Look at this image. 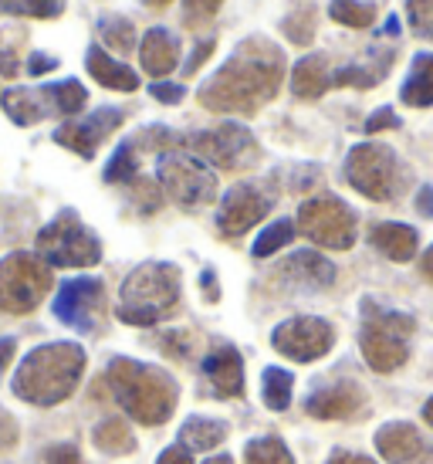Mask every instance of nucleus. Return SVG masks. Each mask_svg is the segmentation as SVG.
Here are the masks:
<instances>
[{"label":"nucleus","instance_id":"obj_1","mask_svg":"<svg viewBox=\"0 0 433 464\" xmlns=\"http://www.w3.org/2000/svg\"><path fill=\"white\" fill-rule=\"evenodd\" d=\"M284 68H288V62H284V52L278 44L271 38L251 34L200 85L197 99L207 112L255 116L278 95L281 82H284Z\"/></svg>","mask_w":433,"mask_h":464},{"label":"nucleus","instance_id":"obj_2","mask_svg":"<svg viewBox=\"0 0 433 464\" xmlns=\"http://www.w3.org/2000/svg\"><path fill=\"white\" fill-rule=\"evenodd\" d=\"M85 373V349L78 343H44L14 370V397L31 407H58L72 397Z\"/></svg>","mask_w":433,"mask_h":464},{"label":"nucleus","instance_id":"obj_3","mask_svg":"<svg viewBox=\"0 0 433 464\" xmlns=\"http://www.w3.org/2000/svg\"><path fill=\"white\" fill-rule=\"evenodd\" d=\"M105 383L112 390L115 403L136 420V424L156 427L166 424L173 411H177V380L169 373H163L159 366L140 360H126V356H115L105 370Z\"/></svg>","mask_w":433,"mask_h":464},{"label":"nucleus","instance_id":"obj_4","mask_svg":"<svg viewBox=\"0 0 433 464\" xmlns=\"http://www.w3.org/2000/svg\"><path fill=\"white\" fill-rule=\"evenodd\" d=\"M179 268L169 261H142L126 275L119 288V319L126 325H159L179 305Z\"/></svg>","mask_w":433,"mask_h":464},{"label":"nucleus","instance_id":"obj_5","mask_svg":"<svg viewBox=\"0 0 433 464\" xmlns=\"http://www.w3.org/2000/svg\"><path fill=\"white\" fill-rule=\"evenodd\" d=\"M417 319L407 312H393L376 305L372 298L362 302V323H359V349L376 373H393L409 360V335Z\"/></svg>","mask_w":433,"mask_h":464},{"label":"nucleus","instance_id":"obj_6","mask_svg":"<svg viewBox=\"0 0 433 464\" xmlns=\"http://www.w3.org/2000/svg\"><path fill=\"white\" fill-rule=\"evenodd\" d=\"M342 177L366 200L390 204V200H396L407 190L409 169L399 163L393 146H386V142H359L345 156Z\"/></svg>","mask_w":433,"mask_h":464},{"label":"nucleus","instance_id":"obj_7","mask_svg":"<svg viewBox=\"0 0 433 464\" xmlns=\"http://www.w3.org/2000/svg\"><path fill=\"white\" fill-rule=\"evenodd\" d=\"M34 255L48 268H91L102 261V241L72 207H64L38 231Z\"/></svg>","mask_w":433,"mask_h":464},{"label":"nucleus","instance_id":"obj_8","mask_svg":"<svg viewBox=\"0 0 433 464\" xmlns=\"http://www.w3.org/2000/svg\"><path fill=\"white\" fill-rule=\"evenodd\" d=\"M89 102V92L78 78H62V82H52V85H38V89H7L0 95V105L11 119L14 126H38L41 119H72L78 116Z\"/></svg>","mask_w":433,"mask_h":464},{"label":"nucleus","instance_id":"obj_9","mask_svg":"<svg viewBox=\"0 0 433 464\" xmlns=\"http://www.w3.org/2000/svg\"><path fill=\"white\" fill-rule=\"evenodd\" d=\"M156 183L163 187L169 200H177L183 210H197V207L216 200V173L207 167L200 156L190 150H166L156 160Z\"/></svg>","mask_w":433,"mask_h":464},{"label":"nucleus","instance_id":"obj_10","mask_svg":"<svg viewBox=\"0 0 433 464\" xmlns=\"http://www.w3.org/2000/svg\"><path fill=\"white\" fill-rule=\"evenodd\" d=\"M54 275L52 268L31 255V251H11L0 258V309L11 315H27L44 302L52 292Z\"/></svg>","mask_w":433,"mask_h":464},{"label":"nucleus","instance_id":"obj_11","mask_svg":"<svg viewBox=\"0 0 433 464\" xmlns=\"http://www.w3.org/2000/svg\"><path fill=\"white\" fill-rule=\"evenodd\" d=\"M183 146L193 156H200L207 167L224 169V173L251 169L261 160V146H257L255 132L241 126V122H220L214 130L193 132V136L183 140Z\"/></svg>","mask_w":433,"mask_h":464},{"label":"nucleus","instance_id":"obj_12","mask_svg":"<svg viewBox=\"0 0 433 464\" xmlns=\"http://www.w3.org/2000/svg\"><path fill=\"white\" fill-rule=\"evenodd\" d=\"M298 231L305 234L312 245L329 247V251H349L356 245V214L342 197L319 194L298 207Z\"/></svg>","mask_w":433,"mask_h":464},{"label":"nucleus","instance_id":"obj_13","mask_svg":"<svg viewBox=\"0 0 433 464\" xmlns=\"http://www.w3.org/2000/svg\"><path fill=\"white\" fill-rule=\"evenodd\" d=\"M271 207H274V190L268 183H237V187H230L220 207H216V231L224 237H237V234L251 231L255 224L268 218Z\"/></svg>","mask_w":433,"mask_h":464},{"label":"nucleus","instance_id":"obj_14","mask_svg":"<svg viewBox=\"0 0 433 464\" xmlns=\"http://www.w3.org/2000/svg\"><path fill=\"white\" fill-rule=\"evenodd\" d=\"M271 346L278 349L281 356H288V360L315 362L335 346V329L319 315H294V319L281 323L271 333Z\"/></svg>","mask_w":433,"mask_h":464},{"label":"nucleus","instance_id":"obj_15","mask_svg":"<svg viewBox=\"0 0 433 464\" xmlns=\"http://www.w3.org/2000/svg\"><path fill=\"white\" fill-rule=\"evenodd\" d=\"M105 305V285L99 278H68L54 295V319L78 333H95Z\"/></svg>","mask_w":433,"mask_h":464},{"label":"nucleus","instance_id":"obj_16","mask_svg":"<svg viewBox=\"0 0 433 464\" xmlns=\"http://www.w3.org/2000/svg\"><path fill=\"white\" fill-rule=\"evenodd\" d=\"M122 122H126V112H122V109L102 105V109H95L89 116L62 122V126L54 130V142L64 146V150H72V153H78L82 160H91V156L99 153V146H102Z\"/></svg>","mask_w":433,"mask_h":464},{"label":"nucleus","instance_id":"obj_17","mask_svg":"<svg viewBox=\"0 0 433 464\" xmlns=\"http://www.w3.org/2000/svg\"><path fill=\"white\" fill-rule=\"evenodd\" d=\"M278 278L298 292H322L335 285V265L319 251H294L278 265Z\"/></svg>","mask_w":433,"mask_h":464},{"label":"nucleus","instance_id":"obj_18","mask_svg":"<svg viewBox=\"0 0 433 464\" xmlns=\"http://www.w3.org/2000/svg\"><path fill=\"white\" fill-rule=\"evenodd\" d=\"M305 411L319 420H342V417H359L366 411V390L359 387L356 380H342V383H332L322 387L308 397Z\"/></svg>","mask_w":433,"mask_h":464},{"label":"nucleus","instance_id":"obj_19","mask_svg":"<svg viewBox=\"0 0 433 464\" xmlns=\"http://www.w3.org/2000/svg\"><path fill=\"white\" fill-rule=\"evenodd\" d=\"M140 65L156 82H163L179 65V41L169 27H149L140 41Z\"/></svg>","mask_w":433,"mask_h":464},{"label":"nucleus","instance_id":"obj_20","mask_svg":"<svg viewBox=\"0 0 433 464\" xmlns=\"http://www.w3.org/2000/svg\"><path fill=\"white\" fill-rule=\"evenodd\" d=\"M204 376L220 400L241 397L244 393V360L234 346H216L204 360Z\"/></svg>","mask_w":433,"mask_h":464},{"label":"nucleus","instance_id":"obj_21","mask_svg":"<svg viewBox=\"0 0 433 464\" xmlns=\"http://www.w3.org/2000/svg\"><path fill=\"white\" fill-rule=\"evenodd\" d=\"M376 451L382 454L386 464H413L423 454L420 430L413 424H403V420L380 427V434H376Z\"/></svg>","mask_w":433,"mask_h":464},{"label":"nucleus","instance_id":"obj_22","mask_svg":"<svg viewBox=\"0 0 433 464\" xmlns=\"http://www.w3.org/2000/svg\"><path fill=\"white\" fill-rule=\"evenodd\" d=\"M396 62V52L393 48H370L362 62H352V65L339 68V72H332V85H352V89H372V85H380L382 78L390 75V68Z\"/></svg>","mask_w":433,"mask_h":464},{"label":"nucleus","instance_id":"obj_23","mask_svg":"<svg viewBox=\"0 0 433 464\" xmlns=\"http://www.w3.org/2000/svg\"><path fill=\"white\" fill-rule=\"evenodd\" d=\"M85 68H89V75L95 78L102 89H112V92L140 89V72H132L126 62L112 58L102 44H91L89 52H85Z\"/></svg>","mask_w":433,"mask_h":464},{"label":"nucleus","instance_id":"obj_24","mask_svg":"<svg viewBox=\"0 0 433 464\" xmlns=\"http://www.w3.org/2000/svg\"><path fill=\"white\" fill-rule=\"evenodd\" d=\"M370 245L386 255L390 261H409L420 247V234L409 224H396V220H382V224H372L370 231Z\"/></svg>","mask_w":433,"mask_h":464},{"label":"nucleus","instance_id":"obj_25","mask_svg":"<svg viewBox=\"0 0 433 464\" xmlns=\"http://www.w3.org/2000/svg\"><path fill=\"white\" fill-rule=\"evenodd\" d=\"M332 89V68L325 54H305L298 65L292 68V92L294 99H322Z\"/></svg>","mask_w":433,"mask_h":464},{"label":"nucleus","instance_id":"obj_26","mask_svg":"<svg viewBox=\"0 0 433 464\" xmlns=\"http://www.w3.org/2000/svg\"><path fill=\"white\" fill-rule=\"evenodd\" d=\"M399 99L413 109L433 105V52H420L409 65V75L399 89Z\"/></svg>","mask_w":433,"mask_h":464},{"label":"nucleus","instance_id":"obj_27","mask_svg":"<svg viewBox=\"0 0 433 464\" xmlns=\"http://www.w3.org/2000/svg\"><path fill=\"white\" fill-rule=\"evenodd\" d=\"M230 427L224 420H214V417H190L183 430H179V440L190 448V451H214L216 444L227 440Z\"/></svg>","mask_w":433,"mask_h":464},{"label":"nucleus","instance_id":"obj_28","mask_svg":"<svg viewBox=\"0 0 433 464\" xmlns=\"http://www.w3.org/2000/svg\"><path fill=\"white\" fill-rule=\"evenodd\" d=\"M99 38L109 48V54H129L136 52V24L122 14H105L99 17Z\"/></svg>","mask_w":433,"mask_h":464},{"label":"nucleus","instance_id":"obj_29","mask_svg":"<svg viewBox=\"0 0 433 464\" xmlns=\"http://www.w3.org/2000/svg\"><path fill=\"white\" fill-rule=\"evenodd\" d=\"M91 440H95V448L105 454H132L136 451V438H132V430L122 417H109L102 424L91 430Z\"/></svg>","mask_w":433,"mask_h":464},{"label":"nucleus","instance_id":"obj_30","mask_svg":"<svg viewBox=\"0 0 433 464\" xmlns=\"http://www.w3.org/2000/svg\"><path fill=\"white\" fill-rule=\"evenodd\" d=\"M102 177H105V183H132L140 177V146H136L132 136L115 146V153H112V160L105 163Z\"/></svg>","mask_w":433,"mask_h":464},{"label":"nucleus","instance_id":"obj_31","mask_svg":"<svg viewBox=\"0 0 433 464\" xmlns=\"http://www.w3.org/2000/svg\"><path fill=\"white\" fill-rule=\"evenodd\" d=\"M329 17L335 24L352 27V31H366V27L376 24V4H366V0H332L329 4Z\"/></svg>","mask_w":433,"mask_h":464},{"label":"nucleus","instance_id":"obj_32","mask_svg":"<svg viewBox=\"0 0 433 464\" xmlns=\"http://www.w3.org/2000/svg\"><path fill=\"white\" fill-rule=\"evenodd\" d=\"M315 27H319V7L315 4H302L281 21V31L292 44H312L315 41Z\"/></svg>","mask_w":433,"mask_h":464},{"label":"nucleus","instance_id":"obj_33","mask_svg":"<svg viewBox=\"0 0 433 464\" xmlns=\"http://www.w3.org/2000/svg\"><path fill=\"white\" fill-rule=\"evenodd\" d=\"M68 0H0V14L11 17H34V21H54L62 17Z\"/></svg>","mask_w":433,"mask_h":464},{"label":"nucleus","instance_id":"obj_34","mask_svg":"<svg viewBox=\"0 0 433 464\" xmlns=\"http://www.w3.org/2000/svg\"><path fill=\"white\" fill-rule=\"evenodd\" d=\"M294 220H288V218H281V220H274V224H268L265 231L257 234V241H255V258H271L274 251H281L284 245H292L294 241Z\"/></svg>","mask_w":433,"mask_h":464},{"label":"nucleus","instance_id":"obj_35","mask_svg":"<svg viewBox=\"0 0 433 464\" xmlns=\"http://www.w3.org/2000/svg\"><path fill=\"white\" fill-rule=\"evenodd\" d=\"M244 464H294L281 438H257L244 448Z\"/></svg>","mask_w":433,"mask_h":464},{"label":"nucleus","instance_id":"obj_36","mask_svg":"<svg viewBox=\"0 0 433 464\" xmlns=\"http://www.w3.org/2000/svg\"><path fill=\"white\" fill-rule=\"evenodd\" d=\"M265 403L271 411H288L292 407V373L281 366L265 370Z\"/></svg>","mask_w":433,"mask_h":464},{"label":"nucleus","instance_id":"obj_37","mask_svg":"<svg viewBox=\"0 0 433 464\" xmlns=\"http://www.w3.org/2000/svg\"><path fill=\"white\" fill-rule=\"evenodd\" d=\"M129 197L140 207V214H156L163 207V187L156 180H146V177H136L129 183Z\"/></svg>","mask_w":433,"mask_h":464},{"label":"nucleus","instance_id":"obj_38","mask_svg":"<svg viewBox=\"0 0 433 464\" xmlns=\"http://www.w3.org/2000/svg\"><path fill=\"white\" fill-rule=\"evenodd\" d=\"M407 24L420 41H433V0H407Z\"/></svg>","mask_w":433,"mask_h":464},{"label":"nucleus","instance_id":"obj_39","mask_svg":"<svg viewBox=\"0 0 433 464\" xmlns=\"http://www.w3.org/2000/svg\"><path fill=\"white\" fill-rule=\"evenodd\" d=\"M156 346L163 349L169 360H190L193 349H197V339L187 329H169V333H163L156 339Z\"/></svg>","mask_w":433,"mask_h":464},{"label":"nucleus","instance_id":"obj_40","mask_svg":"<svg viewBox=\"0 0 433 464\" xmlns=\"http://www.w3.org/2000/svg\"><path fill=\"white\" fill-rule=\"evenodd\" d=\"M220 7H224V0H183V24L187 27L210 24Z\"/></svg>","mask_w":433,"mask_h":464},{"label":"nucleus","instance_id":"obj_41","mask_svg":"<svg viewBox=\"0 0 433 464\" xmlns=\"http://www.w3.org/2000/svg\"><path fill=\"white\" fill-rule=\"evenodd\" d=\"M21 38H24V34H21V31L14 34L11 27L0 31V75L14 78L21 72V58H17V41Z\"/></svg>","mask_w":433,"mask_h":464},{"label":"nucleus","instance_id":"obj_42","mask_svg":"<svg viewBox=\"0 0 433 464\" xmlns=\"http://www.w3.org/2000/svg\"><path fill=\"white\" fill-rule=\"evenodd\" d=\"M149 95L163 105H179L183 99H187V89L177 85V82H166L163 78V82H153V85H149Z\"/></svg>","mask_w":433,"mask_h":464},{"label":"nucleus","instance_id":"obj_43","mask_svg":"<svg viewBox=\"0 0 433 464\" xmlns=\"http://www.w3.org/2000/svg\"><path fill=\"white\" fill-rule=\"evenodd\" d=\"M362 130L370 132V136H376V132H382V130H399V116H396L390 105H382V109H376V112L366 119Z\"/></svg>","mask_w":433,"mask_h":464},{"label":"nucleus","instance_id":"obj_44","mask_svg":"<svg viewBox=\"0 0 433 464\" xmlns=\"http://www.w3.org/2000/svg\"><path fill=\"white\" fill-rule=\"evenodd\" d=\"M214 48H216V41H214V38L197 41V48H193V54L187 58V65H183V75H193V72H200V65H204L207 58L214 54Z\"/></svg>","mask_w":433,"mask_h":464},{"label":"nucleus","instance_id":"obj_45","mask_svg":"<svg viewBox=\"0 0 433 464\" xmlns=\"http://www.w3.org/2000/svg\"><path fill=\"white\" fill-rule=\"evenodd\" d=\"M54 68H58V58H54V54H44V52L27 54V65H24L27 75L41 78V75H48V72H54Z\"/></svg>","mask_w":433,"mask_h":464},{"label":"nucleus","instance_id":"obj_46","mask_svg":"<svg viewBox=\"0 0 433 464\" xmlns=\"http://www.w3.org/2000/svg\"><path fill=\"white\" fill-rule=\"evenodd\" d=\"M17 448V420L7 411H0V454Z\"/></svg>","mask_w":433,"mask_h":464},{"label":"nucleus","instance_id":"obj_47","mask_svg":"<svg viewBox=\"0 0 433 464\" xmlns=\"http://www.w3.org/2000/svg\"><path fill=\"white\" fill-rule=\"evenodd\" d=\"M48 464H82V454H78L75 444H54V448H48Z\"/></svg>","mask_w":433,"mask_h":464},{"label":"nucleus","instance_id":"obj_48","mask_svg":"<svg viewBox=\"0 0 433 464\" xmlns=\"http://www.w3.org/2000/svg\"><path fill=\"white\" fill-rule=\"evenodd\" d=\"M156 464H193V451L187 444H173L156 458Z\"/></svg>","mask_w":433,"mask_h":464},{"label":"nucleus","instance_id":"obj_49","mask_svg":"<svg viewBox=\"0 0 433 464\" xmlns=\"http://www.w3.org/2000/svg\"><path fill=\"white\" fill-rule=\"evenodd\" d=\"M200 285H204V298H207V302H216V298H220V285H216L214 268H207L204 275H200Z\"/></svg>","mask_w":433,"mask_h":464},{"label":"nucleus","instance_id":"obj_50","mask_svg":"<svg viewBox=\"0 0 433 464\" xmlns=\"http://www.w3.org/2000/svg\"><path fill=\"white\" fill-rule=\"evenodd\" d=\"M14 353H17V343H14L11 335H4V339H0V376H4L7 366H11Z\"/></svg>","mask_w":433,"mask_h":464},{"label":"nucleus","instance_id":"obj_51","mask_svg":"<svg viewBox=\"0 0 433 464\" xmlns=\"http://www.w3.org/2000/svg\"><path fill=\"white\" fill-rule=\"evenodd\" d=\"M417 210H420L423 218H433V187H420V194H417Z\"/></svg>","mask_w":433,"mask_h":464},{"label":"nucleus","instance_id":"obj_52","mask_svg":"<svg viewBox=\"0 0 433 464\" xmlns=\"http://www.w3.org/2000/svg\"><path fill=\"white\" fill-rule=\"evenodd\" d=\"M329 464H376L372 458H362V454H349V451H335L329 458Z\"/></svg>","mask_w":433,"mask_h":464},{"label":"nucleus","instance_id":"obj_53","mask_svg":"<svg viewBox=\"0 0 433 464\" xmlns=\"http://www.w3.org/2000/svg\"><path fill=\"white\" fill-rule=\"evenodd\" d=\"M420 268H423V275L433 282V245L427 247V255H423V261H420Z\"/></svg>","mask_w":433,"mask_h":464},{"label":"nucleus","instance_id":"obj_54","mask_svg":"<svg viewBox=\"0 0 433 464\" xmlns=\"http://www.w3.org/2000/svg\"><path fill=\"white\" fill-rule=\"evenodd\" d=\"M423 420H427V424L433 427V397L427 400V403H423Z\"/></svg>","mask_w":433,"mask_h":464},{"label":"nucleus","instance_id":"obj_55","mask_svg":"<svg viewBox=\"0 0 433 464\" xmlns=\"http://www.w3.org/2000/svg\"><path fill=\"white\" fill-rule=\"evenodd\" d=\"M142 4H146V7H156V11H159V7H169L173 0H142Z\"/></svg>","mask_w":433,"mask_h":464},{"label":"nucleus","instance_id":"obj_56","mask_svg":"<svg viewBox=\"0 0 433 464\" xmlns=\"http://www.w3.org/2000/svg\"><path fill=\"white\" fill-rule=\"evenodd\" d=\"M396 31H399V21L390 17V21H386V34H396Z\"/></svg>","mask_w":433,"mask_h":464},{"label":"nucleus","instance_id":"obj_57","mask_svg":"<svg viewBox=\"0 0 433 464\" xmlns=\"http://www.w3.org/2000/svg\"><path fill=\"white\" fill-rule=\"evenodd\" d=\"M207 464H234V461H230L227 454H220V458H210V461H207Z\"/></svg>","mask_w":433,"mask_h":464}]
</instances>
